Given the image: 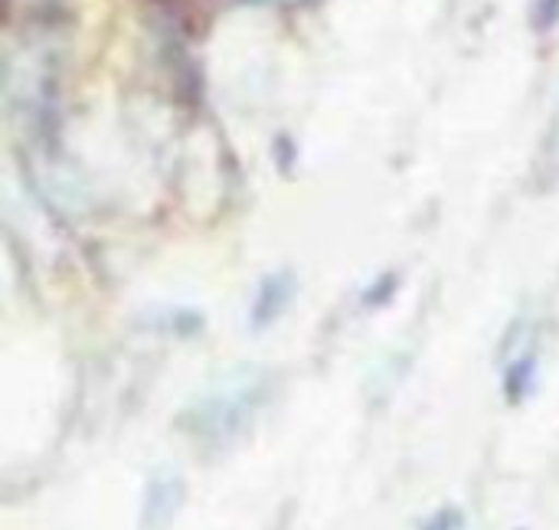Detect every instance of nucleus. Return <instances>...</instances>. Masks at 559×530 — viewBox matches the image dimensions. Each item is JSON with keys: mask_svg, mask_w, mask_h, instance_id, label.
<instances>
[{"mask_svg": "<svg viewBox=\"0 0 559 530\" xmlns=\"http://www.w3.org/2000/svg\"><path fill=\"white\" fill-rule=\"evenodd\" d=\"M559 23V0H534L531 7V26L537 33H547Z\"/></svg>", "mask_w": 559, "mask_h": 530, "instance_id": "1", "label": "nucleus"}, {"mask_svg": "<svg viewBox=\"0 0 559 530\" xmlns=\"http://www.w3.org/2000/svg\"><path fill=\"white\" fill-rule=\"evenodd\" d=\"M459 528H462V518H459L455 511H439V515H436V521H432L426 530H459Z\"/></svg>", "mask_w": 559, "mask_h": 530, "instance_id": "3", "label": "nucleus"}, {"mask_svg": "<svg viewBox=\"0 0 559 530\" xmlns=\"http://www.w3.org/2000/svg\"><path fill=\"white\" fill-rule=\"evenodd\" d=\"M278 282H265L262 285V295H259V308H255V321H269L272 315L282 311V302H285V292H275Z\"/></svg>", "mask_w": 559, "mask_h": 530, "instance_id": "2", "label": "nucleus"}, {"mask_svg": "<svg viewBox=\"0 0 559 530\" xmlns=\"http://www.w3.org/2000/svg\"><path fill=\"white\" fill-rule=\"evenodd\" d=\"M249 3H305V0H249Z\"/></svg>", "mask_w": 559, "mask_h": 530, "instance_id": "4", "label": "nucleus"}]
</instances>
